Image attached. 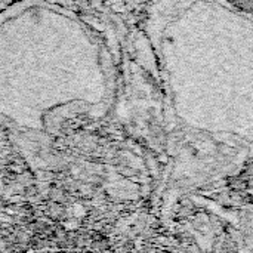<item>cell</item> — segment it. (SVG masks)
I'll return each mask as SVG.
<instances>
[]
</instances>
